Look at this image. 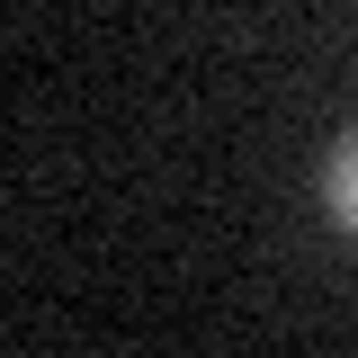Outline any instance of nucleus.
<instances>
[{
    "label": "nucleus",
    "mask_w": 358,
    "mask_h": 358,
    "mask_svg": "<svg viewBox=\"0 0 358 358\" xmlns=\"http://www.w3.org/2000/svg\"><path fill=\"white\" fill-rule=\"evenodd\" d=\"M322 206H331V224L341 233H358V126L331 143V162H322Z\"/></svg>",
    "instance_id": "f257e3e1"
}]
</instances>
